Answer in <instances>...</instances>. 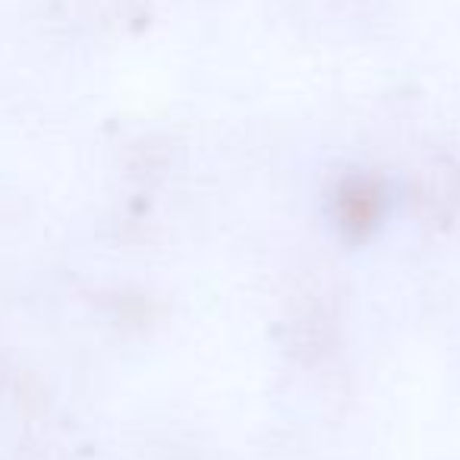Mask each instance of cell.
<instances>
[{
	"mask_svg": "<svg viewBox=\"0 0 460 460\" xmlns=\"http://www.w3.org/2000/svg\"><path fill=\"white\" fill-rule=\"evenodd\" d=\"M338 211L347 230L366 234V230H372V224L378 221V215H382V199H378V192L372 190L369 183H350L341 192Z\"/></svg>",
	"mask_w": 460,
	"mask_h": 460,
	"instance_id": "cell-1",
	"label": "cell"
}]
</instances>
